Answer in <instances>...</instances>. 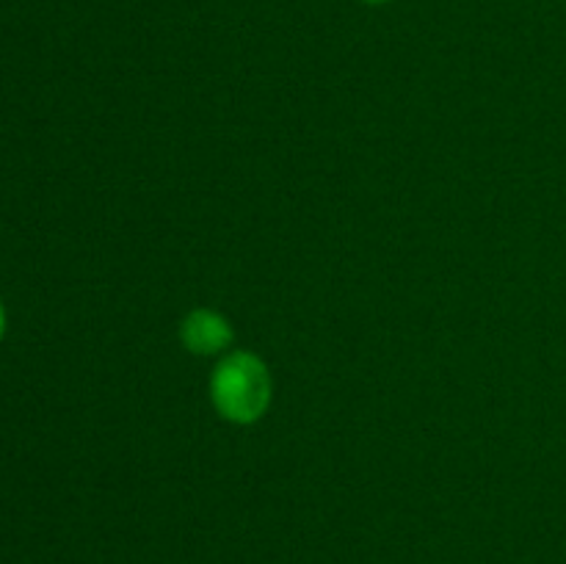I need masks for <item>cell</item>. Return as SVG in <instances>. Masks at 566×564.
Returning <instances> with one entry per match:
<instances>
[{
	"instance_id": "obj_1",
	"label": "cell",
	"mask_w": 566,
	"mask_h": 564,
	"mask_svg": "<svg viewBox=\"0 0 566 564\" xmlns=\"http://www.w3.org/2000/svg\"><path fill=\"white\" fill-rule=\"evenodd\" d=\"M274 396L269 365L252 352H227L219 359L210 376V398L216 412L238 426H249L260 420Z\"/></svg>"
},
{
	"instance_id": "obj_2",
	"label": "cell",
	"mask_w": 566,
	"mask_h": 564,
	"mask_svg": "<svg viewBox=\"0 0 566 564\" xmlns=\"http://www.w3.org/2000/svg\"><path fill=\"white\" fill-rule=\"evenodd\" d=\"M180 341L188 352L199 357H224L235 341V330L219 310L197 307L182 318Z\"/></svg>"
},
{
	"instance_id": "obj_3",
	"label": "cell",
	"mask_w": 566,
	"mask_h": 564,
	"mask_svg": "<svg viewBox=\"0 0 566 564\" xmlns=\"http://www.w3.org/2000/svg\"><path fill=\"white\" fill-rule=\"evenodd\" d=\"M6 324H9V321H6V307H3V299H0V343H3L6 337Z\"/></svg>"
},
{
	"instance_id": "obj_4",
	"label": "cell",
	"mask_w": 566,
	"mask_h": 564,
	"mask_svg": "<svg viewBox=\"0 0 566 564\" xmlns=\"http://www.w3.org/2000/svg\"><path fill=\"white\" fill-rule=\"evenodd\" d=\"M363 3H368V6H385V3H390V0H363Z\"/></svg>"
}]
</instances>
